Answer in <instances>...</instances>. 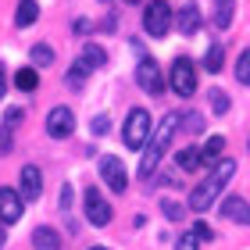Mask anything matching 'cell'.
<instances>
[{"mask_svg": "<svg viewBox=\"0 0 250 250\" xmlns=\"http://www.w3.org/2000/svg\"><path fill=\"white\" fill-rule=\"evenodd\" d=\"M232 175H236V161H232V157H229V161H214V172L204 179V183L193 186V193H189V208L204 214V211L214 204V197L225 189V183H229Z\"/></svg>", "mask_w": 250, "mask_h": 250, "instance_id": "obj_1", "label": "cell"}, {"mask_svg": "<svg viewBox=\"0 0 250 250\" xmlns=\"http://www.w3.org/2000/svg\"><path fill=\"white\" fill-rule=\"evenodd\" d=\"M179 132V115H168L161 125H157V132H150V140L143 146V161H140V179H150L157 161L165 157V150L172 146V136Z\"/></svg>", "mask_w": 250, "mask_h": 250, "instance_id": "obj_2", "label": "cell"}, {"mask_svg": "<svg viewBox=\"0 0 250 250\" xmlns=\"http://www.w3.org/2000/svg\"><path fill=\"white\" fill-rule=\"evenodd\" d=\"M146 140H150V115L143 107H132L129 118H125V146L129 150H143Z\"/></svg>", "mask_w": 250, "mask_h": 250, "instance_id": "obj_3", "label": "cell"}, {"mask_svg": "<svg viewBox=\"0 0 250 250\" xmlns=\"http://www.w3.org/2000/svg\"><path fill=\"white\" fill-rule=\"evenodd\" d=\"M143 29L150 32L154 40L168 36V29H172V7H168V0H150L143 11Z\"/></svg>", "mask_w": 250, "mask_h": 250, "instance_id": "obj_4", "label": "cell"}, {"mask_svg": "<svg viewBox=\"0 0 250 250\" xmlns=\"http://www.w3.org/2000/svg\"><path fill=\"white\" fill-rule=\"evenodd\" d=\"M172 89L179 97H193V89H197V64L189 58H175L172 61Z\"/></svg>", "mask_w": 250, "mask_h": 250, "instance_id": "obj_5", "label": "cell"}, {"mask_svg": "<svg viewBox=\"0 0 250 250\" xmlns=\"http://www.w3.org/2000/svg\"><path fill=\"white\" fill-rule=\"evenodd\" d=\"M83 204H86V222L97 225V229H104L111 222V204L104 200V193L100 189H86L83 193Z\"/></svg>", "mask_w": 250, "mask_h": 250, "instance_id": "obj_6", "label": "cell"}, {"mask_svg": "<svg viewBox=\"0 0 250 250\" xmlns=\"http://www.w3.org/2000/svg\"><path fill=\"white\" fill-rule=\"evenodd\" d=\"M136 83H140L146 93H165V75H161V68H157V61L154 58H143L140 61V68H136Z\"/></svg>", "mask_w": 250, "mask_h": 250, "instance_id": "obj_7", "label": "cell"}, {"mask_svg": "<svg viewBox=\"0 0 250 250\" xmlns=\"http://www.w3.org/2000/svg\"><path fill=\"white\" fill-rule=\"evenodd\" d=\"M100 179L115 189V193H125V186H129V175H125V165L118 161V157H100Z\"/></svg>", "mask_w": 250, "mask_h": 250, "instance_id": "obj_8", "label": "cell"}, {"mask_svg": "<svg viewBox=\"0 0 250 250\" xmlns=\"http://www.w3.org/2000/svg\"><path fill=\"white\" fill-rule=\"evenodd\" d=\"M47 132L54 136V140H64V136L75 132V115L68 107H54L47 115Z\"/></svg>", "mask_w": 250, "mask_h": 250, "instance_id": "obj_9", "label": "cell"}, {"mask_svg": "<svg viewBox=\"0 0 250 250\" xmlns=\"http://www.w3.org/2000/svg\"><path fill=\"white\" fill-rule=\"evenodd\" d=\"M21 218V193L11 186H0V222L11 225Z\"/></svg>", "mask_w": 250, "mask_h": 250, "instance_id": "obj_10", "label": "cell"}, {"mask_svg": "<svg viewBox=\"0 0 250 250\" xmlns=\"http://www.w3.org/2000/svg\"><path fill=\"white\" fill-rule=\"evenodd\" d=\"M218 211H222V218H225V222L250 225V204H247V200H240V197H225Z\"/></svg>", "mask_w": 250, "mask_h": 250, "instance_id": "obj_11", "label": "cell"}, {"mask_svg": "<svg viewBox=\"0 0 250 250\" xmlns=\"http://www.w3.org/2000/svg\"><path fill=\"white\" fill-rule=\"evenodd\" d=\"M21 197L25 200H40V193H43V175H40V168L36 165H25L21 168Z\"/></svg>", "mask_w": 250, "mask_h": 250, "instance_id": "obj_12", "label": "cell"}, {"mask_svg": "<svg viewBox=\"0 0 250 250\" xmlns=\"http://www.w3.org/2000/svg\"><path fill=\"white\" fill-rule=\"evenodd\" d=\"M79 64H83L86 72H97V68H104V64H107L104 47H97V43H86V50L79 54Z\"/></svg>", "mask_w": 250, "mask_h": 250, "instance_id": "obj_13", "label": "cell"}, {"mask_svg": "<svg viewBox=\"0 0 250 250\" xmlns=\"http://www.w3.org/2000/svg\"><path fill=\"white\" fill-rule=\"evenodd\" d=\"M197 29H200V7L186 4L183 11H179V32H183V36H193Z\"/></svg>", "mask_w": 250, "mask_h": 250, "instance_id": "obj_14", "label": "cell"}, {"mask_svg": "<svg viewBox=\"0 0 250 250\" xmlns=\"http://www.w3.org/2000/svg\"><path fill=\"white\" fill-rule=\"evenodd\" d=\"M36 18H40V4H36V0H18V11H15V25L29 29V25H36Z\"/></svg>", "mask_w": 250, "mask_h": 250, "instance_id": "obj_15", "label": "cell"}, {"mask_svg": "<svg viewBox=\"0 0 250 250\" xmlns=\"http://www.w3.org/2000/svg\"><path fill=\"white\" fill-rule=\"evenodd\" d=\"M232 15H236V0H214V25L218 29H229Z\"/></svg>", "mask_w": 250, "mask_h": 250, "instance_id": "obj_16", "label": "cell"}, {"mask_svg": "<svg viewBox=\"0 0 250 250\" xmlns=\"http://www.w3.org/2000/svg\"><path fill=\"white\" fill-rule=\"evenodd\" d=\"M32 243H36V250H61V236L43 225V229L32 232Z\"/></svg>", "mask_w": 250, "mask_h": 250, "instance_id": "obj_17", "label": "cell"}, {"mask_svg": "<svg viewBox=\"0 0 250 250\" xmlns=\"http://www.w3.org/2000/svg\"><path fill=\"white\" fill-rule=\"evenodd\" d=\"M222 150H225V136H211V140L200 146V165H214Z\"/></svg>", "mask_w": 250, "mask_h": 250, "instance_id": "obj_18", "label": "cell"}, {"mask_svg": "<svg viewBox=\"0 0 250 250\" xmlns=\"http://www.w3.org/2000/svg\"><path fill=\"white\" fill-rule=\"evenodd\" d=\"M15 86H18V89H25V93H32V89L40 86L36 68H18V72H15Z\"/></svg>", "mask_w": 250, "mask_h": 250, "instance_id": "obj_19", "label": "cell"}, {"mask_svg": "<svg viewBox=\"0 0 250 250\" xmlns=\"http://www.w3.org/2000/svg\"><path fill=\"white\" fill-rule=\"evenodd\" d=\"M179 168H183V172H197L200 168V146H186V150L179 154Z\"/></svg>", "mask_w": 250, "mask_h": 250, "instance_id": "obj_20", "label": "cell"}, {"mask_svg": "<svg viewBox=\"0 0 250 250\" xmlns=\"http://www.w3.org/2000/svg\"><path fill=\"white\" fill-rule=\"evenodd\" d=\"M179 125H183V132H186V136H200V132H204V115L189 111V115L179 118Z\"/></svg>", "mask_w": 250, "mask_h": 250, "instance_id": "obj_21", "label": "cell"}, {"mask_svg": "<svg viewBox=\"0 0 250 250\" xmlns=\"http://www.w3.org/2000/svg\"><path fill=\"white\" fill-rule=\"evenodd\" d=\"M222 61H225V50L218 47V43H211L208 58H204V68H208V72H222Z\"/></svg>", "mask_w": 250, "mask_h": 250, "instance_id": "obj_22", "label": "cell"}, {"mask_svg": "<svg viewBox=\"0 0 250 250\" xmlns=\"http://www.w3.org/2000/svg\"><path fill=\"white\" fill-rule=\"evenodd\" d=\"M208 100H211V111H214V115H225V111L232 107V100L225 97V89H211Z\"/></svg>", "mask_w": 250, "mask_h": 250, "instance_id": "obj_23", "label": "cell"}, {"mask_svg": "<svg viewBox=\"0 0 250 250\" xmlns=\"http://www.w3.org/2000/svg\"><path fill=\"white\" fill-rule=\"evenodd\" d=\"M86 79H89V72H86V68L79 64V61L68 68V89H83V86H86Z\"/></svg>", "mask_w": 250, "mask_h": 250, "instance_id": "obj_24", "label": "cell"}, {"mask_svg": "<svg viewBox=\"0 0 250 250\" xmlns=\"http://www.w3.org/2000/svg\"><path fill=\"white\" fill-rule=\"evenodd\" d=\"M32 61H36L40 68H47V64H54V50L47 47V43H36V47H32Z\"/></svg>", "mask_w": 250, "mask_h": 250, "instance_id": "obj_25", "label": "cell"}, {"mask_svg": "<svg viewBox=\"0 0 250 250\" xmlns=\"http://www.w3.org/2000/svg\"><path fill=\"white\" fill-rule=\"evenodd\" d=\"M236 79H240L243 86H250V50H243L240 61H236Z\"/></svg>", "mask_w": 250, "mask_h": 250, "instance_id": "obj_26", "label": "cell"}, {"mask_svg": "<svg viewBox=\"0 0 250 250\" xmlns=\"http://www.w3.org/2000/svg\"><path fill=\"white\" fill-rule=\"evenodd\" d=\"M175 250H200V240H197V236H193V232H186V236H179Z\"/></svg>", "mask_w": 250, "mask_h": 250, "instance_id": "obj_27", "label": "cell"}, {"mask_svg": "<svg viewBox=\"0 0 250 250\" xmlns=\"http://www.w3.org/2000/svg\"><path fill=\"white\" fill-rule=\"evenodd\" d=\"M161 211H165V218H172V222L183 218V208H179L175 200H165V204H161Z\"/></svg>", "mask_w": 250, "mask_h": 250, "instance_id": "obj_28", "label": "cell"}, {"mask_svg": "<svg viewBox=\"0 0 250 250\" xmlns=\"http://www.w3.org/2000/svg\"><path fill=\"white\" fill-rule=\"evenodd\" d=\"M193 236H197V240H214V232H211L204 222H197V225H193Z\"/></svg>", "mask_w": 250, "mask_h": 250, "instance_id": "obj_29", "label": "cell"}, {"mask_svg": "<svg viewBox=\"0 0 250 250\" xmlns=\"http://www.w3.org/2000/svg\"><path fill=\"white\" fill-rule=\"evenodd\" d=\"M4 93H7V68L0 64V100H4Z\"/></svg>", "mask_w": 250, "mask_h": 250, "instance_id": "obj_30", "label": "cell"}, {"mask_svg": "<svg viewBox=\"0 0 250 250\" xmlns=\"http://www.w3.org/2000/svg\"><path fill=\"white\" fill-rule=\"evenodd\" d=\"M21 122V107H11L7 111V125H18Z\"/></svg>", "mask_w": 250, "mask_h": 250, "instance_id": "obj_31", "label": "cell"}, {"mask_svg": "<svg viewBox=\"0 0 250 250\" xmlns=\"http://www.w3.org/2000/svg\"><path fill=\"white\" fill-rule=\"evenodd\" d=\"M7 243V232H4V222H0V247Z\"/></svg>", "mask_w": 250, "mask_h": 250, "instance_id": "obj_32", "label": "cell"}, {"mask_svg": "<svg viewBox=\"0 0 250 250\" xmlns=\"http://www.w3.org/2000/svg\"><path fill=\"white\" fill-rule=\"evenodd\" d=\"M89 250H107V247H89Z\"/></svg>", "mask_w": 250, "mask_h": 250, "instance_id": "obj_33", "label": "cell"}, {"mask_svg": "<svg viewBox=\"0 0 250 250\" xmlns=\"http://www.w3.org/2000/svg\"><path fill=\"white\" fill-rule=\"evenodd\" d=\"M125 4H140V0H125Z\"/></svg>", "mask_w": 250, "mask_h": 250, "instance_id": "obj_34", "label": "cell"}, {"mask_svg": "<svg viewBox=\"0 0 250 250\" xmlns=\"http://www.w3.org/2000/svg\"><path fill=\"white\" fill-rule=\"evenodd\" d=\"M247 146H250V143H247Z\"/></svg>", "mask_w": 250, "mask_h": 250, "instance_id": "obj_35", "label": "cell"}]
</instances>
